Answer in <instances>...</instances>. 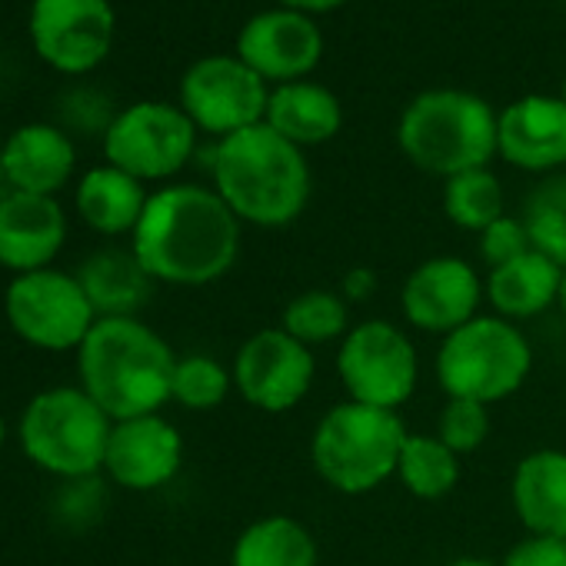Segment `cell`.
Returning <instances> with one entry per match:
<instances>
[{"label": "cell", "mask_w": 566, "mask_h": 566, "mask_svg": "<svg viewBox=\"0 0 566 566\" xmlns=\"http://www.w3.org/2000/svg\"><path fill=\"white\" fill-rule=\"evenodd\" d=\"M4 437H8V427H4V417H0V450H4Z\"/></svg>", "instance_id": "38"}, {"label": "cell", "mask_w": 566, "mask_h": 566, "mask_svg": "<svg viewBox=\"0 0 566 566\" xmlns=\"http://www.w3.org/2000/svg\"><path fill=\"white\" fill-rule=\"evenodd\" d=\"M243 247V223L213 187L170 184L150 193L130 250L154 283L210 287L223 280Z\"/></svg>", "instance_id": "1"}, {"label": "cell", "mask_w": 566, "mask_h": 566, "mask_svg": "<svg viewBox=\"0 0 566 566\" xmlns=\"http://www.w3.org/2000/svg\"><path fill=\"white\" fill-rule=\"evenodd\" d=\"M536 354L520 324L490 311L447 334L433 357V377L447 400H476L483 407L510 400L533 374Z\"/></svg>", "instance_id": "6"}, {"label": "cell", "mask_w": 566, "mask_h": 566, "mask_svg": "<svg viewBox=\"0 0 566 566\" xmlns=\"http://www.w3.org/2000/svg\"><path fill=\"white\" fill-rule=\"evenodd\" d=\"M280 4L287 11H301V14H324V11L347 4V0H280Z\"/></svg>", "instance_id": "35"}, {"label": "cell", "mask_w": 566, "mask_h": 566, "mask_svg": "<svg viewBox=\"0 0 566 566\" xmlns=\"http://www.w3.org/2000/svg\"><path fill=\"white\" fill-rule=\"evenodd\" d=\"M77 276L97 317H137L154 291V280L147 276L134 250H101L87 256Z\"/></svg>", "instance_id": "25"}, {"label": "cell", "mask_w": 566, "mask_h": 566, "mask_svg": "<svg viewBox=\"0 0 566 566\" xmlns=\"http://www.w3.org/2000/svg\"><path fill=\"white\" fill-rule=\"evenodd\" d=\"M193 147H197L193 120L180 107L157 104V101L127 107L107 124L104 134L107 164L137 177L140 184L167 180L180 174L193 157Z\"/></svg>", "instance_id": "11"}, {"label": "cell", "mask_w": 566, "mask_h": 566, "mask_svg": "<svg viewBox=\"0 0 566 566\" xmlns=\"http://www.w3.org/2000/svg\"><path fill=\"white\" fill-rule=\"evenodd\" d=\"M559 311H563V317H566V266H563V287H559V304H556Z\"/></svg>", "instance_id": "37"}, {"label": "cell", "mask_w": 566, "mask_h": 566, "mask_svg": "<svg viewBox=\"0 0 566 566\" xmlns=\"http://www.w3.org/2000/svg\"><path fill=\"white\" fill-rule=\"evenodd\" d=\"M147 200H150V193L144 190V184L137 177L117 170L114 164L87 170L81 177L77 197H74L81 220L104 237L134 233L144 217Z\"/></svg>", "instance_id": "24"}, {"label": "cell", "mask_w": 566, "mask_h": 566, "mask_svg": "<svg viewBox=\"0 0 566 566\" xmlns=\"http://www.w3.org/2000/svg\"><path fill=\"white\" fill-rule=\"evenodd\" d=\"M233 394L256 413L283 417L297 410L317 384V350L280 324L250 334L233 354Z\"/></svg>", "instance_id": "10"}, {"label": "cell", "mask_w": 566, "mask_h": 566, "mask_svg": "<svg viewBox=\"0 0 566 566\" xmlns=\"http://www.w3.org/2000/svg\"><path fill=\"white\" fill-rule=\"evenodd\" d=\"M433 433L457 457H470L490 440V407H483L476 400H447L437 417Z\"/></svg>", "instance_id": "31"}, {"label": "cell", "mask_w": 566, "mask_h": 566, "mask_svg": "<svg viewBox=\"0 0 566 566\" xmlns=\"http://www.w3.org/2000/svg\"><path fill=\"white\" fill-rule=\"evenodd\" d=\"M500 563L503 566H566V539L526 533L506 549Z\"/></svg>", "instance_id": "33"}, {"label": "cell", "mask_w": 566, "mask_h": 566, "mask_svg": "<svg viewBox=\"0 0 566 566\" xmlns=\"http://www.w3.org/2000/svg\"><path fill=\"white\" fill-rule=\"evenodd\" d=\"M460 460L463 457H457L437 433H407L397 463V480L413 500L437 503L457 490L463 473Z\"/></svg>", "instance_id": "26"}, {"label": "cell", "mask_w": 566, "mask_h": 566, "mask_svg": "<svg viewBox=\"0 0 566 566\" xmlns=\"http://www.w3.org/2000/svg\"><path fill=\"white\" fill-rule=\"evenodd\" d=\"M233 394V370L210 357V354H187L177 357L174 380H170V403L190 413H210L227 403Z\"/></svg>", "instance_id": "29"}, {"label": "cell", "mask_w": 566, "mask_h": 566, "mask_svg": "<svg viewBox=\"0 0 566 566\" xmlns=\"http://www.w3.org/2000/svg\"><path fill=\"white\" fill-rule=\"evenodd\" d=\"M377 287H380V280H377V273L370 270V266H354V270H347L344 273V280H340V294L347 297V304L354 307V304H367L374 294H377Z\"/></svg>", "instance_id": "34"}, {"label": "cell", "mask_w": 566, "mask_h": 566, "mask_svg": "<svg viewBox=\"0 0 566 566\" xmlns=\"http://www.w3.org/2000/svg\"><path fill=\"white\" fill-rule=\"evenodd\" d=\"M496 154L526 174H553L566 164L563 97L530 94L496 114Z\"/></svg>", "instance_id": "17"}, {"label": "cell", "mask_w": 566, "mask_h": 566, "mask_svg": "<svg viewBox=\"0 0 566 566\" xmlns=\"http://www.w3.org/2000/svg\"><path fill=\"white\" fill-rule=\"evenodd\" d=\"M77 154L64 130L51 124H28L14 130L0 150V170H4L11 190L54 197L74 174Z\"/></svg>", "instance_id": "20"}, {"label": "cell", "mask_w": 566, "mask_h": 566, "mask_svg": "<svg viewBox=\"0 0 566 566\" xmlns=\"http://www.w3.org/2000/svg\"><path fill=\"white\" fill-rule=\"evenodd\" d=\"M563 104H566V81H563Z\"/></svg>", "instance_id": "39"}, {"label": "cell", "mask_w": 566, "mask_h": 566, "mask_svg": "<svg viewBox=\"0 0 566 566\" xmlns=\"http://www.w3.org/2000/svg\"><path fill=\"white\" fill-rule=\"evenodd\" d=\"M523 223L536 253L566 266V177H553L526 197Z\"/></svg>", "instance_id": "30"}, {"label": "cell", "mask_w": 566, "mask_h": 566, "mask_svg": "<svg viewBox=\"0 0 566 566\" xmlns=\"http://www.w3.org/2000/svg\"><path fill=\"white\" fill-rule=\"evenodd\" d=\"M263 124L304 150L334 140L344 124V111L327 87L311 81H294V84H280L270 94Z\"/></svg>", "instance_id": "22"}, {"label": "cell", "mask_w": 566, "mask_h": 566, "mask_svg": "<svg viewBox=\"0 0 566 566\" xmlns=\"http://www.w3.org/2000/svg\"><path fill=\"white\" fill-rule=\"evenodd\" d=\"M443 213L453 227L483 233L490 223L506 217V193L490 167L457 174L443 180Z\"/></svg>", "instance_id": "28"}, {"label": "cell", "mask_w": 566, "mask_h": 566, "mask_svg": "<svg viewBox=\"0 0 566 566\" xmlns=\"http://www.w3.org/2000/svg\"><path fill=\"white\" fill-rule=\"evenodd\" d=\"M407 423L394 410L340 400L314 423L307 457L314 473L344 496H367L397 480Z\"/></svg>", "instance_id": "4"}, {"label": "cell", "mask_w": 566, "mask_h": 566, "mask_svg": "<svg viewBox=\"0 0 566 566\" xmlns=\"http://www.w3.org/2000/svg\"><path fill=\"white\" fill-rule=\"evenodd\" d=\"M334 370L347 400L400 413L420 387V350L403 324L367 317L337 344Z\"/></svg>", "instance_id": "8"}, {"label": "cell", "mask_w": 566, "mask_h": 566, "mask_svg": "<svg viewBox=\"0 0 566 566\" xmlns=\"http://www.w3.org/2000/svg\"><path fill=\"white\" fill-rule=\"evenodd\" d=\"M510 506L526 533L566 539V450L523 453L510 476Z\"/></svg>", "instance_id": "19"}, {"label": "cell", "mask_w": 566, "mask_h": 566, "mask_svg": "<svg viewBox=\"0 0 566 566\" xmlns=\"http://www.w3.org/2000/svg\"><path fill=\"white\" fill-rule=\"evenodd\" d=\"M4 314L11 331L41 350H81L94 324L101 321L77 273L54 266L18 273L8 283Z\"/></svg>", "instance_id": "9"}, {"label": "cell", "mask_w": 566, "mask_h": 566, "mask_svg": "<svg viewBox=\"0 0 566 566\" xmlns=\"http://www.w3.org/2000/svg\"><path fill=\"white\" fill-rule=\"evenodd\" d=\"M114 420L84 387H51L21 417L28 460L61 480H84L104 470Z\"/></svg>", "instance_id": "7"}, {"label": "cell", "mask_w": 566, "mask_h": 566, "mask_svg": "<svg viewBox=\"0 0 566 566\" xmlns=\"http://www.w3.org/2000/svg\"><path fill=\"white\" fill-rule=\"evenodd\" d=\"M450 566H503L500 559H486V556H457Z\"/></svg>", "instance_id": "36"}, {"label": "cell", "mask_w": 566, "mask_h": 566, "mask_svg": "<svg viewBox=\"0 0 566 566\" xmlns=\"http://www.w3.org/2000/svg\"><path fill=\"white\" fill-rule=\"evenodd\" d=\"M67 240V217L54 197L11 190L0 197V266L34 273L54 263Z\"/></svg>", "instance_id": "18"}, {"label": "cell", "mask_w": 566, "mask_h": 566, "mask_svg": "<svg viewBox=\"0 0 566 566\" xmlns=\"http://www.w3.org/2000/svg\"><path fill=\"white\" fill-rule=\"evenodd\" d=\"M230 566H321V543L304 520L266 513L237 533Z\"/></svg>", "instance_id": "23"}, {"label": "cell", "mask_w": 566, "mask_h": 566, "mask_svg": "<svg viewBox=\"0 0 566 566\" xmlns=\"http://www.w3.org/2000/svg\"><path fill=\"white\" fill-rule=\"evenodd\" d=\"M397 144L413 167L450 180L496 157V114L470 91H427L400 114Z\"/></svg>", "instance_id": "5"}, {"label": "cell", "mask_w": 566, "mask_h": 566, "mask_svg": "<svg viewBox=\"0 0 566 566\" xmlns=\"http://www.w3.org/2000/svg\"><path fill=\"white\" fill-rule=\"evenodd\" d=\"M213 190L243 227L280 230L304 217L314 177L297 144L283 140L266 124H256L217 144Z\"/></svg>", "instance_id": "2"}, {"label": "cell", "mask_w": 566, "mask_h": 566, "mask_svg": "<svg viewBox=\"0 0 566 566\" xmlns=\"http://www.w3.org/2000/svg\"><path fill=\"white\" fill-rule=\"evenodd\" d=\"M34 51L61 74L94 71L114 44V8L107 0H34Z\"/></svg>", "instance_id": "14"}, {"label": "cell", "mask_w": 566, "mask_h": 566, "mask_svg": "<svg viewBox=\"0 0 566 566\" xmlns=\"http://www.w3.org/2000/svg\"><path fill=\"white\" fill-rule=\"evenodd\" d=\"M184 467V437L164 413L114 420L104 473L134 493L167 486Z\"/></svg>", "instance_id": "16"}, {"label": "cell", "mask_w": 566, "mask_h": 566, "mask_svg": "<svg viewBox=\"0 0 566 566\" xmlns=\"http://www.w3.org/2000/svg\"><path fill=\"white\" fill-rule=\"evenodd\" d=\"M486 273L467 256L437 253L420 260L400 283V314L417 334L447 337L483 314Z\"/></svg>", "instance_id": "12"}, {"label": "cell", "mask_w": 566, "mask_h": 566, "mask_svg": "<svg viewBox=\"0 0 566 566\" xmlns=\"http://www.w3.org/2000/svg\"><path fill=\"white\" fill-rule=\"evenodd\" d=\"M350 304L340 291H331V287H311V291H301L294 294L287 304L280 311V327L287 331L291 337H297L301 344H307L311 350H321V347H337L350 327H354V317H350Z\"/></svg>", "instance_id": "27"}, {"label": "cell", "mask_w": 566, "mask_h": 566, "mask_svg": "<svg viewBox=\"0 0 566 566\" xmlns=\"http://www.w3.org/2000/svg\"><path fill=\"white\" fill-rule=\"evenodd\" d=\"M266 104V81L240 57H203L180 81V111L220 140L263 124Z\"/></svg>", "instance_id": "13"}, {"label": "cell", "mask_w": 566, "mask_h": 566, "mask_svg": "<svg viewBox=\"0 0 566 566\" xmlns=\"http://www.w3.org/2000/svg\"><path fill=\"white\" fill-rule=\"evenodd\" d=\"M486 273V304L490 314L523 324L543 317L549 307L559 304V287H563V266L536 250L483 270Z\"/></svg>", "instance_id": "21"}, {"label": "cell", "mask_w": 566, "mask_h": 566, "mask_svg": "<svg viewBox=\"0 0 566 566\" xmlns=\"http://www.w3.org/2000/svg\"><path fill=\"white\" fill-rule=\"evenodd\" d=\"M237 57L263 81H304L324 57L321 28L301 11H263L237 38Z\"/></svg>", "instance_id": "15"}, {"label": "cell", "mask_w": 566, "mask_h": 566, "mask_svg": "<svg viewBox=\"0 0 566 566\" xmlns=\"http://www.w3.org/2000/svg\"><path fill=\"white\" fill-rule=\"evenodd\" d=\"M533 243H530V233H526V223L523 217H500L496 223H490L483 233H476V256L486 270L493 266H503L523 253H530Z\"/></svg>", "instance_id": "32"}, {"label": "cell", "mask_w": 566, "mask_h": 566, "mask_svg": "<svg viewBox=\"0 0 566 566\" xmlns=\"http://www.w3.org/2000/svg\"><path fill=\"white\" fill-rule=\"evenodd\" d=\"M177 354L140 317H101L77 350L81 387L111 420L160 413L170 403Z\"/></svg>", "instance_id": "3"}]
</instances>
